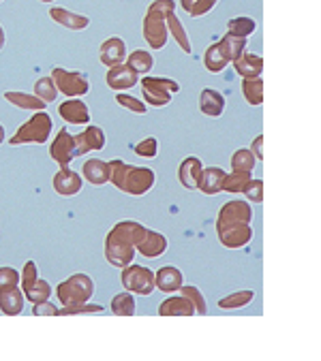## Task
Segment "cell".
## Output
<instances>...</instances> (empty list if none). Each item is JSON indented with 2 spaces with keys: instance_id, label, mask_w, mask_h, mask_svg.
<instances>
[{
  "instance_id": "cell-1",
  "label": "cell",
  "mask_w": 321,
  "mask_h": 361,
  "mask_svg": "<svg viewBox=\"0 0 321 361\" xmlns=\"http://www.w3.org/2000/svg\"><path fill=\"white\" fill-rule=\"evenodd\" d=\"M253 208L246 201H227L217 216V236L225 248H242L253 240Z\"/></svg>"
},
{
  "instance_id": "cell-2",
  "label": "cell",
  "mask_w": 321,
  "mask_h": 361,
  "mask_svg": "<svg viewBox=\"0 0 321 361\" xmlns=\"http://www.w3.org/2000/svg\"><path fill=\"white\" fill-rule=\"evenodd\" d=\"M144 225L137 221H122L114 225L105 240V259L114 267H127L135 259V244L144 233Z\"/></svg>"
},
{
  "instance_id": "cell-3",
  "label": "cell",
  "mask_w": 321,
  "mask_h": 361,
  "mask_svg": "<svg viewBox=\"0 0 321 361\" xmlns=\"http://www.w3.org/2000/svg\"><path fill=\"white\" fill-rule=\"evenodd\" d=\"M110 182H114V186L122 192L141 197L152 190L156 175L148 167H135V165H127L124 160H112L110 162Z\"/></svg>"
},
{
  "instance_id": "cell-4",
  "label": "cell",
  "mask_w": 321,
  "mask_h": 361,
  "mask_svg": "<svg viewBox=\"0 0 321 361\" xmlns=\"http://www.w3.org/2000/svg\"><path fill=\"white\" fill-rule=\"evenodd\" d=\"M176 9L174 0H154L144 15V39L152 49H163L169 39L167 13Z\"/></svg>"
},
{
  "instance_id": "cell-5",
  "label": "cell",
  "mask_w": 321,
  "mask_h": 361,
  "mask_svg": "<svg viewBox=\"0 0 321 361\" xmlns=\"http://www.w3.org/2000/svg\"><path fill=\"white\" fill-rule=\"evenodd\" d=\"M49 133H51V118L45 112H37L13 135L11 146H22V143H45Z\"/></svg>"
},
{
  "instance_id": "cell-6",
  "label": "cell",
  "mask_w": 321,
  "mask_h": 361,
  "mask_svg": "<svg viewBox=\"0 0 321 361\" xmlns=\"http://www.w3.org/2000/svg\"><path fill=\"white\" fill-rule=\"evenodd\" d=\"M95 293V282L91 280V276L86 274H75L69 280H64L58 286V299L62 301V306H75V303H86Z\"/></svg>"
},
{
  "instance_id": "cell-7",
  "label": "cell",
  "mask_w": 321,
  "mask_h": 361,
  "mask_svg": "<svg viewBox=\"0 0 321 361\" xmlns=\"http://www.w3.org/2000/svg\"><path fill=\"white\" fill-rule=\"evenodd\" d=\"M178 90H180V86H178V82H174V79L150 77V75L141 79V92H144L146 103L152 105V107H165V105H169Z\"/></svg>"
},
{
  "instance_id": "cell-8",
  "label": "cell",
  "mask_w": 321,
  "mask_h": 361,
  "mask_svg": "<svg viewBox=\"0 0 321 361\" xmlns=\"http://www.w3.org/2000/svg\"><path fill=\"white\" fill-rule=\"evenodd\" d=\"M122 286L127 288L129 293L135 295H150L154 291V272H150L144 265H135L129 263L127 267H122Z\"/></svg>"
},
{
  "instance_id": "cell-9",
  "label": "cell",
  "mask_w": 321,
  "mask_h": 361,
  "mask_svg": "<svg viewBox=\"0 0 321 361\" xmlns=\"http://www.w3.org/2000/svg\"><path fill=\"white\" fill-rule=\"evenodd\" d=\"M51 79L56 84L58 92L71 97V99H80L84 97L88 90H91V84H88V77L80 71H67V69H54Z\"/></svg>"
},
{
  "instance_id": "cell-10",
  "label": "cell",
  "mask_w": 321,
  "mask_h": 361,
  "mask_svg": "<svg viewBox=\"0 0 321 361\" xmlns=\"http://www.w3.org/2000/svg\"><path fill=\"white\" fill-rule=\"evenodd\" d=\"M169 242L163 233H156V231H150V229H144V233L139 236L137 244H135V250L139 255H144L146 259H156L160 255H165Z\"/></svg>"
},
{
  "instance_id": "cell-11",
  "label": "cell",
  "mask_w": 321,
  "mask_h": 361,
  "mask_svg": "<svg viewBox=\"0 0 321 361\" xmlns=\"http://www.w3.org/2000/svg\"><path fill=\"white\" fill-rule=\"evenodd\" d=\"M202 171L204 165L198 156H187L180 167H178V179H180V184L189 190H200V182H202Z\"/></svg>"
},
{
  "instance_id": "cell-12",
  "label": "cell",
  "mask_w": 321,
  "mask_h": 361,
  "mask_svg": "<svg viewBox=\"0 0 321 361\" xmlns=\"http://www.w3.org/2000/svg\"><path fill=\"white\" fill-rule=\"evenodd\" d=\"M105 148V133L101 126H86V131L75 135V154L84 156L93 150H103Z\"/></svg>"
},
{
  "instance_id": "cell-13",
  "label": "cell",
  "mask_w": 321,
  "mask_h": 361,
  "mask_svg": "<svg viewBox=\"0 0 321 361\" xmlns=\"http://www.w3.org/2000/svg\"><path fill=\"white\" fill-rule=\"evenodd\" d=\"M105 82L112 90L120 92V90H129V88H135L137 82H139V75L135 73L133 69H129L127 64H116V66H110L105 75Z\"/></svg>"
},
{
  "instance_id": "cell-14",
  "label": "cell",
  "mask_w": 321,
  "mask_h": 361,
  "mask_svg": "<svg viewBox=\"0 0 321 361\" xmlns=\"http://www.w3.org/2000/svg\"><path fill=\"white\" fill-rule=\"evenodd\" d=\"M49 152H51L54 160H56L60 167H67L69 162L78 156L75 154V137L69 135V131H60L56 135V139H54Z\"/></svg>"
},
{
  "instance_id": "cell-15",
  "label": "cell",
  "mask_w": 321,
  "mask_h": 361,
  "mask_svg": "<svg viewBox=\"0 0 321 361\" xmlns=\"http://www.w3.org/2000/svg\"><path fill=\"white\" fill-rule=\"evenodd\" d=\"M185 284V276L178 267L165 265L160 267L158 272H154V286L163 293H176L178 288Z\"/></svg>"
},
{
  "instance_id": "cell-16",
  "label": "cell",
  "mask_w": 321,
  "mask_h": 361,
  "mask_svg": "<svg viewBox=\"0 0 321 361\" xmlns=\"http://www.w3.org/2000/svg\"><path fill=\"white\" fill-rule=\"evenodd\" d=\"M99 58L105 66L122 64L124 60H127V45H124V41L120 37H110L101 45Z\"/></svg>"
},
{
  "instance_id": "cell-17",
  "label": "cell",
  "mask_w": 321,
  "mask_h": 361,
  "mask_svg": "<svg viewBox=\"0 0 321 361\" xmlns=\"http://www.w3.org/2000/svg\"><path fill=\"white\" fill-rule=\"evenodd\" d=\"M200 112L208 118H219L225 112V97L214 88H204L200 95Z\"/></svg>"
},
{
  "instance_id": "cell-18",
  "label": "cell",
  "mask_w": 321,
  "mask_h": 361,
  "mask_svg": "<svg viewBox=\"0 0 321 361\" xmlns=\"http://www.w3.org/2000/svg\"><path fill=\"white\" fill-rule=\"evenodd\" d=\"M58 114L62 116L64 122L69 124H88L91 122V112H88V105L82 103L80 99H69L58 107Z\"/></svg>"
},
{
  "instance_id": "cell-19",
  "label": "cell",
  "mask_w": 321,
  "mask_h": 361,
  "mask_svg": "<svg viewBox=\"0 0 321 361\" xmlns=\"http://www.w3.org/2000/svg\"><path fill=\"white\" fill-rule=\"evenodd\" d=\"M158 314L160 316H193L195 314V306L187 295H174L167 297L163 303L158 306Z\"/></svg>"
},
{
  "instance_id": "cell-20",
  "label": "cell",
  "mask_w": 321,
  "mask_h": 361,
  "mask_svg": "<svg viewBox=\"0 0 321 361\" xmlns=\"http://www.w3.org/2000/svg\"><path fill=\"white\" fill-rule=\"evenodd\" d=\"M236 73L242 75V79H251V77H261L263 71V58L259 53H240L234 60Z\"/></svg>"
},
{
  "instance_id": "cell-21",
  "label": "cell",
  "mask_w": 321,
  "mask_h": 361,
  "mask_svg": "<svg viewBox=\"0 0 321 361\" xmlns=\"http://www.w3.org/2000/svg\"><path fill=\"white\" fill-rule=\"evenodd\" d=\"M54 188H56V192L62 197H73L82 190V177L75 171L60 167L58 175L54 177Z\"/></svg>"
},
{
  "instance_id": "cell-22",
  "label": "cell",
  "mask_w": 321,
  "mask_h": 361,
  "mask_svg": "<svg viewBox=\"0 0 321 361\" xmlns=\"http://www.w3.org/2000/svg\"><path fill=\"white\" fill-rule=\"evenodd\" d=\"M49 17L56 24L69 28V30H84L88 28V24H91V20H88L86 15H80V13H73L69 9H60V7H51L49 9Z\"/></svg>"
},
{
  "instance_id": "cell-23",
  "label": "cell",
  "mask_w": 321,
  "mask_h": 361,
  "mask_svg": "<svg viewBox=\"0 0 321 361\" xmlns=\"http://www.w3.org/2000/svg\"><path fill=\"white\" fill-rule=\"evenodd\" d=\"M84 177L88 179L91 184L95 186H103L110 182V162L93 158V160H86L84 165Z\"/></svg>"
},
{
  "instance_id": "cell-24",
  "label": "cell",
  "mask_w": 321,
  "mask_h": 361,
  "mask_svg": "<svg viewBox=\"0 0 321 361\" xmlns=\"http://www.w3.org/2000/svg\"><path fill=\"white\" fill-rule=\"evenodd\" d=\"M223 177L225 171L221 167H204L202 171V182H200V190L204 195H217L223 192Z\"/></svg>"
},
{
  "instance_id": "cell-25",
  "label": "cell",
  "mask_w": 321,
  "mask_h": 361,
  "mask_svg": "<svg viewBox=\"0 0 321 361\" xmlns=\"http://www.w3.org/2000/svg\"><path fill=\"white\" fill-rule=\"evenodd\" d=\"M0 310H3L5 314H11V316L20 314L24 310V297L15 286L0 291Z\"/></svg>"
},
{
  "instance_id": "cell-26",
  "label": "cell",
  "mask_w": 321,
  "mask_h": 361,
  "mask_svg": "<svg viewBox=\"0 0 321 361\" xmlns=\"http://www.w3.org/2000/svg\"><path fill=\"white\" fill-rule=\"evenodd\" d=\"M167 30H169V37L176 39V43L180 45V49L185 53H191V41H189V34H187V28L182 26V22L176 17V9L167 13Z\"/></svg>"
},
{
  "instance_id": "cell-27",
  "label": "cell",
  "mask_w": 321,
  "mask_h": 361,
  "mask_svg": "<svg viewBox=\"0 0 321 361\" xmlns=\"http://www.w3.org/2000/svg\"><path fill=\"white\" fill-rule=\"evenodd\" d=\"M219 47L223 51V56L227 58V62H234L240 53H244L246 49V39L244 37H236V34L227 32L225 37L219 41Z\"/></svg>"
},
{
  "instance_id": "cell-28",
  "label": "cell",
  "mask_w": 321,
  "mask_h": 361,
  "mask_svg": "<svg viewBox=\"0 0 321 361\" xmlns=\"http://www.w3.org/2000/svg\"><path fill=\"white\" fill-rule=\"evenodd\" d=\"M127 66L133 69L137 75H144V73H148V71H152L154 58L146 49H135V51L127 53Z\"/></svg>"
},
{
  "instance_id": "cell-29",
  "label": "cell",
  "mask_w": 321,
  "mask_h": 361,
  "mask_svg": "<svg viewBox=\"0 0 321 361\" xmlns=\"http://www.w3.org/2000/svg\"><path fill=\"white\" fill-rule=\"evenodd\" d=\"M242 95H244L248 105L259 107L263 103V82H261V77L242 79Z\"/></svg>"
},
{
  "instance_id": "cell-30",
  "label": "cell",
  "mask_w": 321,
  "mask_h": 361,
  "mask_svg": "<svg viewBox=\"0 0 321 361\" xmlns=\"http://www.w3.org/2000/svg\"><path fill=\"white\" fill-rule=\"evenodd\" d=\"M204 64L206 69L210 71V73H221V71H225V66L229 64L227 58L223 56V51L219 47V43H212L206 53H204Z\"/></svg>"
},
{
  "instance_id": "cell-31",
  "label": "cell",
  "mask_w": 321,
  "mask_h": 361,
  "mask_svg": "<svg viewBox=\"0 0 321 361\" xmlns=\"http://www.w3.org/2000/svg\"><path fill=\"white\" fill-rule=\"evenodd\" d=\"M5 99L11 105L22 107V110H34V112H41L45 103L39 97H32V95H24V92H5Z\"/></svg>"
},
{
  "instance_id": "cell-32",
  "label": "cell",
  "mask_w": 321,
  "mask_h": 361,
  "mask_svg": "<svg viewBox=\"0 0 321 361\" xmlns=\"http://www.w3.org/2000/svg\"><path fill=\"white\" fill-rule=\"evenodd\" d=\"M255 293L253 291H238V293H229L227 297L219 299V308L221 310H238V308H244L253 301Z\"/></svg>"
},
{
  "instance_id": "cell-33",
  "label": "cell",
  "mask_w": 321,
  "mask_h": 361,
  "mask_svg": "<svg viewBox=\"0 0 321 361\" xmlns=\"http://www.w3.org/2000/svg\"><path fill=\"white\" fill-rule=\"evenodd\" d=\"M255 162H257V158L251 152V148H240V150L234 152V156H231V169L251 173L253 167H255Z\"/></svg>"
},
{
  "instance_id": "cell-34",
  "label": "cell",
  "mask_w": 321,
  "mask_h": 361,
  "mask_svg": "<svg viewBox=\"0 0 321 361\" xmlns=\"http://www.w3.org/2000/svg\"><path fill=\"white\" fill-rule=\"evenodd\" d=\"M255 28H257V22L253 20V17H246V15H242V17H236V20H229V24H227V30L231 32V34H236V37H251V34L255 32Z\"/></svg>"
},
{
  "instance_id": "cell-35",
  "label": "cell",
  "mask_w": 321,
  "mask_h": 361,
  "mask_svg": "<svg viewBox=\"0 0 321 361\" xmlns=\"http://www.w3.org/2000/svg\"><path fill=\"white\" fill-rule=\"evenodd\" d=\"M112 312L118 316H133L135 314V299L133 293H118L112 299Z\"/></svg>"
},
{
  "instance_id": "cell-36",
  "label": "cell",
  "mask_w": 321,
  "mask_h": 361,
  "mask_svg": "<svg viewBox=\"0 0 321 361\" xmlns=\"http://www.w3.org/2000/svg\"><path fill=\"white\" fill-rule=\"evenodd\" d=\"M251 179V173L246 171H234V173H225L223 177V192H242L244 186Z\"/></svg>"
},
{
  "instance_id": "cell-37",
  "label": "cell",
  "mask_w": 321,
  "mask_h": 361,
  "mask_svg": "<svg viewBox=\"0 0 321 361\" xmlns=\"http://www.w3.org/2000/svg\"><path fill=\"white\" fill-rule=\"evenodd\" d=\"M34 97H39L43 103H54L58 97V88L54 84L51 77H41L37 84H34Z\"/></svg>"
},
{
  "instance_id": "cell-38",
  "label": "cell",
  "mask_w": 321,
  "mask_h": 361,
  "mask_svg": "<svg viewBox=\"0 0 321 361\" xmlns=\"http://www.w3.org/2000/svg\"><path fill=\"white\" fill-rule=\"evenodd\" d=\"M24 293H26V297H28L32 303H41V301H47V297H49V293H51V288H49V284H47L45 280L37 278L28 288H24Z\"/></svg>"
},
{
  "instance_id": "cell-39",
  "label": "cell",
  "mask_w": 321,
  "mask_h": 361,
  "mask_svg": "<svg viewBox=\"0 0 321 361\" xmlns=\"http://www.w3.org/2000/svg\"><path fill=\"white\" fill-rule=\"evenodd\" d=\"M182 295H187L189 299H191V303L195 306V314H206L208 312V306H206V299H204V295H202V291L198 286H187V284H182L180 288H178Z\"/></svg>"
},
{
  "instance_id": "cell-40",
  "label": "cell",
  "mask_w": 321,
  "mask_h": 361,
  "mask_svg": "<svg viewBox=\"0 0 321 361\" xmlns=\"http://www.w3.org/2000/svg\"><path fill=\"white\" fill-rule=\"evenodd\" d=\"M133 152L141 158H156V152H158V141L156 137H146L141 139L139 143L133 146Z\"/></svg>"
},
{
  "instance_id": "cell-41",
  "label": "cell",
  "mask_w": 321,
  "mask_h": 361,
  "mask_svg": "<svg viewBox=\"0 0 321 361\" xmlns=\"http://www.w3.org/2000/svg\"><path fill=\"white\" fill-rule=\"evenodd\" d=\"M116 101H118V105H122L124 110H129V112H133V114H146L148 112V105H144L141 101H137L135 97H129V95H118L116 97Z\"/></svg>"
},
{
  "instance_id": "cell-42",
  "label": "cell",
  "mask_w": 321,
  "mask_h": 361,
  "mask_svg": "<svg viewBox=\"0 0 321 361\" xmlns=\"http://www.w3.org/2000/svg\"><path fill=\"white\" fill-rule=\"evenodd\" d=\"M242 192L248 197V201H251V203H261L263 201V182H261V179H253L251 177Z\"/></svg>"
},
{
  "instance_id": "cell-43",
  "label": "cell",
  "mask_w": 321,
  "mask_h": 361,
  "mask_svg": "<svg viewBox=\"0 0 321 361\" xmlns=\"http://www.w3.org/2000/svg\"><path fill=\"white\" fill-rule=\"evenodd\" d=\"M99 314V312H103V308L97 303V306H93V303H75V306H64V310H58V314Z\"/></svg>"
},
{
  "instance_id": "cell-44",
  "label": "cell",
  "mask_w": 321,
  "mask_h": 361,
  "mask_svg": "<svg viewBox=\"0 0 321 361\" xmlns=\"http://www.w3.org/2000/svg\"><path fill=\"white\" fill-rule=\"evenodd\" d=\"M17 282H20V276H17L15 269H11V267H0V291L17 286Z\"/></svg>"
},
{
  "instance_id": "cell-45",
  "label": "cell",
  "mask_w": 321,
  "mask_h": 361,
  "mask_svg": "<svg viewBox=\"0 0 321 361\" xmlns=\"http://www.w3.org/2000/svg\"><path fill=\"white\" fill-rule=\"evenodd\" d=\"M217 3H219V0H195V5L189 9V13L193 17H202V15L210 13L214 7H217Z\"/></svg>"
},
{
  "instance_id": "cell-46",
  "label": "cell",
  "mask_w": 321,
  "mask_h": 361,
  "mask_svg": "<svg viewBox=\"0 0 321 361\" xmlns=\"http://www.w3.org/2000/svg\"><path fill=\"white\" fill-rule=\"evenodd\" d=\"M34 280H37V265H34L32 261H28L26 267H24V288H28Z\"/></svg>"
},
{
  "instance_id": "cell-47",
  "label": "cell",
  "mask_w": 321,
  "mask_h": 361,
  "mask_svg": "<svg viewBox=\"0 0 321 361\" xmlns=\"http://www.w3.org/2000/svg\"><path fill=\"white\" fill-rule=\"evenodd\" d=\"M37 316H41V314H58V310H56V306H51V303H47V301H41V303H37L34 306V310H32Z\"/></svg>"
},
{
  "instance_id": "cell-48",
  "label": "cell",
  "mask_w": 321,
  "mask_h": 361,
  "mask_svg": "<svg viewBox=\"0 0 321 361\" xmlns=\"http://www.w3.org/2000/svg\"><path fill=\"white\" fill-rule=\"evenodd\" d=\"M261 148H263V135H259V137L253 141V146H251V152L255 154V158H257V160H261V158H263V150H261Z\"/></svg>"
},
{
  "instance_id": "cell-49",
  "label": "cell",
  "mask_w": 321,
  "mask_h": 361,
  "mask_svg": "<svg viewBox=\"0 0 321 361\" xmlns=\"http://www.w3.org/2000/svg\"><path fill=\"white\" fill-rule=\"evenodd\" d=\"M178 5H180V7H182L185 11H189V9H191V7L195 5V0H180V3H178Z\"/></svg>"
},
{
  "instance_id": "cell-50",
  "label": "cell",
  "mask_w": 321,
  "mask_h": 361,
  "mask_svg": "<svg viewBox=\"0 0 321 361\" xmlns=\"http://www.w3.org/2000/svg\"><path fill=\"white\" fill-rule=\"evenodd\" d=\"M5 47V30H3V26H0V49Z\"/></svg>"
},
{
  "instance_id": "cell-51",
  "label": "cell",
  "mask_w": 321,
  "mask_h": 361,
  "mask_svg": "<svg viewBox=\"0 0 321 361\" xmlns=\"http://www.w3.org/2000/svg\"><path fill=\"white\" fill-rule=\"evenodd\" d=\"M5 141V129H3V124H0V143Z\"/></svg>"
},
{
  "instance_id": "cell-52",
  "label": "cell",
  "mask_w": 321,
  "mask_h": 361,
  "mask_svg": "<svg viewBox=\"0 0 321 361\" xmlns=\"http://www.w3.org/2000/svg\"><path fill=\"white\" fill-rule=\"evenodd\" d=\"M41 3H54V0H41Z\"/></svg>"
},
{
  "instance_id": "cell-53",
  "label": "cell",
  "mask_w": 321,
  "mask_h": 361,
  "mask_svg": "<svg viewBox=\"0 0 321 361\" xmlns=\"http://www.w3.org/2000/svg\"><path fill=\"white\" fill-rule=\"evenodd\" d=\"M0 3H3V0H0Z\"/></svg>"
}]
</instances>
